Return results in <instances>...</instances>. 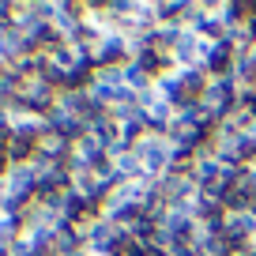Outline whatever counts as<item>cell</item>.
<instances>
[{"label": "cell", "instance_id": "1", "mask_svg": "<svg viewBox=\"0 0 256 256\" xmlns=\"http://www.w3.org/2000/svg\"><path fill=\"white\" fill-rule=\"evenodd\" d=\"M124 87H128V90H136V94H147V90H154L151 68H144L140 60H128V64H124Z\"/></svg>", "mask_w": 256, "mask_h": 256}, {"label": "cell", "instance_id": "2", "mask_svg": "<svg viewBox=\"0 0 256 256\" xmlns=\"http://www.w3.org/2000/svg\"><path fill=\"white\" fill-rule=\"evenodd\" d=\"M38 151H42V154H49V158H64V162H68V154H72V140L49 128V132H42Z\"/></svg>", "mask_w": 256, "mask_h": 256}, {"label": "cell", "instance_id": "3", "mask_svg": "<svg viewBox=\"0 0 256 256\" xmlns=\"http://www.w3.org/2000/svg\"><path fill=\"white\" fill-rule=\"evenodd\" d=\"M113 162V170H117V177L120 181H136V177H144V162H140V154L128 147V151H120L117 158H110Z\"/></svg>", "mask_w": 256, "mask_h": 256}, {"label": "cell", "instance_id": "4", "mask_svg": "<svg viewBox=\"0 0 256 256\" xmlns=\"http://www.w3.org/2000/svg\"><path fill=\"white\" fill-rule=\"evenodd\" d=\"M12 16H16V4L0 0V26H12Z\"/></svg>", "mask_w": 256, "mask_h": 256}]
</instances>
